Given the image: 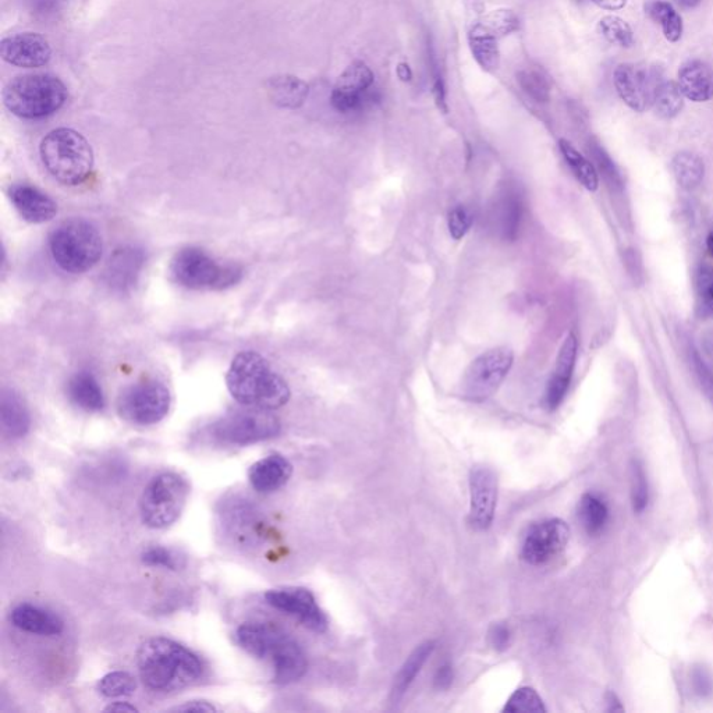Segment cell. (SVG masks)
I'll return each mask as SVG.
<instances>
[{
    "label": "cell",
    "instance_id": "obj_38",
    "mask_svg": "<svg viewBox=\"0 0 713 713\" xmlns=\"http://www.w3.org/2000/svg\"><path fill=\"white\" fill-rule=\"evenodd\" d=\"M481 24L485 30L498 39L520 30V19L510 9L492 10V12L485 14Z\"/></svg>",
    "mask_w": 713,
    "mask_h": 713
},
{
    "label": "cell",
    "instance_id": "obj_21",
    "mask_svg": "<svg viewBox=\"0 0 713 713\" xmlns=\"http://www.w3.org/2000/svg\"><path fill=\"white\" fill-rule=\"evenodd\" d=\"M10 622L17 629L35 636L55 637L65 630V623L56 613L33 603L17 605L10 612Z\"/></svg>",
    "mask_w": 713,
    "mask_h": 713
},
{
    "label": "cell",
    "instance_id": "obj_36",
    "mask_svg": "<svg viewBox=\"0 0 713 713\" xmlns=\"http://www.w3.org/2000/svg\"><path fill=\"white\" fill-rule=\"evenodd\" d=\"M684 95L675 81L663 80L656 88L652 108L662 119H673L683 111Z\"/></svg>",
    "mask_w": 713,
    "mask_h": 713
},
{
    "label": "cell",
    "instance_id": "obj_15",
    "mask_svg": "<svg viewBox=\"0 0 713 713\" xmlns=\"http://www.w3.org/2000/svg\"><path fill=\"white\" fill-rule=\"evenodd\" d=\"M265 601L272 608L293 616L315 633H325L329 622L311 591L301 587L278 588L266 592Z\"/></svg>",
    "mask_w": 713,
    "mask_h": 713
},
{
    "label": "cell",
    "instance_id": "obj_32",
    "mask_svg": "<svg viewBox=\"0 0 713 713\" xmlns=\"http://www.w3.org/2000/svg\"><path fill=\"white\" fill-rule=\"evenodd\" d=\"M672 172L676 182L684 190L691 191L700 186L705 175V165L701 156L694 152L683 151L679 152L673 158Z\"/></svg>",
    "mask_w": 713,
    "mask_h": 713
},
{
    "label": "cell",
    "instance_id": "obj_3",
    "mask_svg": "<svg viewBox=\"0 0 713 713\" xmlns=\"http://www.w3.org/2000/svg\"><path fill=\"white\" fill-rule=\"evenodd\" d=\"M39 155L53 179L65 186L83 184L94 170V151L83 134L67 127L42 138Z\"/></svg>",
    "mask_w": 713,
    "mask_h": 713
},
{
    "label": "cell",
    "instance_id": "obj_51",
    "mask_svg": "<svg viewBox=\"0 0 713 713\" xmlns=\"http://www.w3.org/2000/svg\"><path fill=\"white\" fill-rule=\"evenodd\" d=\"M591 2L601 9L610 10V12L622 10L627 5V0H591Z\"/></svg>",
    "mask_w": 713,
    "mask_h": 713
},
{
    "label": "cell",
    "instance_id": "obj_52",
    "mask_svg": "<svg viewBox=\"0 0 713 713\" xmlns=\"http://www.w3.org/2000/svg\"><path fill=\"white\" fill-rule=\"evenodd\" d=\"M396 74L403 83H410V81L413 80V70H411L407 62H400L399 65H397Z\"/></svg>",
    "mask_w": 713,
    "mask_h": 713
},
{
    "label": "cell",
    "instance_id": "obj_20",
    "mask_svg": "<svg viewBox=\"0 0 713 713\" xmlns=\"http://www.w3.org/2000/svg\"><path fill=\"white\" fill-rule=\"evenodd\" d=\"M577 358V339L570 333L560 347L556 367L548 383L545 393V406L549 411L558 409L563 403L567 390L570 388L571 378H573L574 367Z\"/></svg>",
    "mask_w": 713,
    "mask_h": 713
},
{
    "label": "cell",
    "instance_id": "obj_55",
    "mask_svg": "<svg viewBox=\"0 0 713 713\" xmlns=\"http://www.w3.org/2000/svg\"><path fill=\"white\" fill-rule=\"evenodd\" d=\"M673 2H675V5L680 7L681 10H691L700 6L702 0H673Z\"/></svg>",
    "mask_w": 713,
    "mask_h": 713
},
{
    "label": "cell",
    "instance_id": "obj_39",
    "mask_svg": "<svg viewBox=\"0 0 713 713\" xmlns=\"http://www.w3.org/2000/svg\"><path fill=\"white\" fill-rule=\"evenodd\" d=\"M98 693L105 698L129 697L137 688V681L130 673L112 672L98 681Z\"/></svg>",
    "mask_w": 713,
    "mask_h": 713
},
{
    "label": "cell",
    "instance_id": "obj_13",
    "mask_svg": "<svg viewBox=\"0 0 713 713\" xmlns=\"http://www.w3.org/2000/svg\"><path fill=\"white\" fill-rule=\"evenodd\" d=\"M375 74L363 60H354L340 74L331 94V104L340 113L361 111L374 99Z\"/></svg>",
    "mask_w": 713,
    "mask_h": 713
},
{
    "label": "cell",
    "instance_id": "obj_50",
    "mask_svg": "<svg viewBox=\"0 0 713 713\" xmlns=\"http://www.w3.org/2000/svg\"><path fill=\"white\" fill-rule=\"evenodd\" d=\"M172 711L176 712H218L219 709L215 707L212 702L205 700H191L184 702V704L179 705V707L173 708Z\"/></svg>",
    "mask_w": 713,
    "mask_h": 713
},
{
    "label": "cell",
    "instance_id": "obj_54",
    "mask_svg": "<svg viewBox=\"0 0 713 713\" xmlns=\"http://www.w3.org/2000/svg\"><path fill=\"white\" fill-rule=\"evenodd\" d=\"M694 681L695 683L700 684V686L697 687L698 693L704 694L705 691H711V680H708L707 677H705L704 672H698Z\"/></svg>",
    "mask_w": 713,
    "mask_h": 713
},
{
    "label": "cell",
    "instance_id": "obj_1",
    "mask_svg": "<svg viewBox=\"0 0 713 713\" xmlns=\"http://www.w3.org/2000/svg\"><path fill=\"white\" fill-rule=\"evenodd\" d=\"M137 668L144 686L161 694L195 686L205 673L200 656L166 637H152L141 644Z\"/></svg>",
    "mask_w": 713,
    "mask_h": 713
},
{
    "label": "cell",
    "instance_id": "obj_22",
    "mask_svg": "<svg viewBox=\"0 0 713 713\" xmlns=\"http://www.w3.org/2000/svg\"><path fill=\"white\" fill-rule=\"evenodd\" d=\"M292 474V463L286 457L271 454L251 466L248 470V480L255 491L272 493L285 487Z\"/></svg>",
    "mask_w": 713,
    "mask_h": 713
},
{
    "label": "cell",
    "instance_id": "obj_45",
    "mask_svg": "<svg viewBox=\"0 0 713 713\" xmlns=\"http://www.w3.org/2000/svg\"><path fill=\"white\" fill-rule=\"evenodd\" d=\"M502 222H503V232H505L506 237L516 236L517 229L520 226L521 218V204L520 200L516 197H507L506 200L502 202Z\"/></svg>",
    "mask_w": 713,
    "mask_h": 713
},
{
    "label": "cell",
    "instance_id": "obj_44",
    "mask_svg": "<svg viewBox=\"0 0 713 713\" xmlns=\"http://www.w3.org/2000/svg\"><path fill=\"white\" fill-rule=\"evenodd\" d=\"M473 222V215H471V212L468 211L466 207L459 205V207L453 208L448 218L450 236H452L454 240L463 239V237H466V234L470 232Z\"/></svg>",
    "mask_w": 713,
    "mask_h": 713
},
{
    "label": "cell",
    "instance_id": "obj_18",
    "mask_svg": "<svg viewBox=\"0 0 713 713\" xmlns=\"http://www.w3.org/2000/svg\"><path fill=\"white\" fill-rule=\"evenodd\" d=\"M237 645L257 659L275 661L290 636L272 623L253 622L241 624L234 634Z\"/></svg>",
    "mask_w": 713,
    "mask_h": 713
},
{
    "label": "cell",
    "instance_id": "obj_12",
    "mask_svg": "<svg viewBox=\"0 0 713 713\" xmlns=\"http://www.w3.org/2000/svg\"><path fill=\"white\" fill-rule=\"evenodd\" d=\"M662 81L663 73L658 67L647 69L633 63H622L613 74V83L620 99L638 113L652 108L656 88Z\"/></svg>",
    "mask_w": 713,
    "mask_h": 713
},
{
    "label": "cell",
    "instance_id": "obj_26",
    "mask_svg": "<svg viewBox=\"0 0 713 713\" xmlns=\"http://www.w3.org/2000/svg\"><path fill=\"white\" fill-rule=\"evenodd\" d=\"M269 99L283 109H299L310 95V85L296 76H276L266 81Z\"/></svg>",
    "mask_w": 713,
    "mask_h": 713
},
{
    "label": "cell",
    "instance_id": "obj_10",
    "mask_svg": "<svg viewBox=\"0 0 713 713\" xmlns=\"http://www.w3.org/2000/svg\"><path fill=\"white\" fill-rule=\"evenodd\" d=\"M219 526L233 544L257 548L266 537V521L260 507L243 496H230L218 509Z\"/></svg>",
    "mask_w": 713,
    "mask_h": 713
},
{
    "label": "cell",
    "instance_id": "obj_46",
    "mask_svg": "<svg viewBox=\"0 0 713 713\" xmlns=\"http://www.w3.org/2000/svg\"><path fill=\"white\" fill-rule=\"evenodd\" d=\"M590 152L594 156L595 162L598 163L599 169L602 170L603 175L612 180L617 186H622V180H620V175L617 173L615 165H613L612 159L606 154L601 145L592 141L590 144Z\"/></svg>",
    "mask_w": 713,
    "mask_h": 713
},
{
    "label": "cell",
    "instance_id": "obj_24",
    "mask_svg": "<svg viewBox=\"0 0 713 713\" xmlns=\"http://www.w3.org/2000/svg\"><path fill=\"white\" fill-rule=\"evenodd\" d=\"M67 396L78 409L98 413L105 409V396L94 374L80 371L67 383Z\"/></svg>",
    "mask_w": 713,
    "mask_h": 713
},
{
    "label": "cell",
    "instance_id": "obj_37",
    "mask_svg": "<svg viewBox=\"0 0 713 713\" xmlns=\"http://www.w3.org/2000/svg\"><path fill=\"white\" fill-rule=\"evenodd\" d=\"M598 30L606 41L612 45L620 46V48H631L636 42L633 28L627 21L617 16L602 17L598 24Z\"/></svg>",
    "mask_w": 713,
    "mask_h": 713
},
{
    "label": "cell",
    "instance_id": "obj_30",
    "mask_svg": "<svg viewBox=\"0 0 713 713\" xmlns=\"http://www.w3.org/2000/svg\"><path fill=\"white\" fill-rule=\"evenodd\" d=\"M467 38L468 46L478 66L487 73L498 72L500 67L498 38L485 30L481 23L471 27Z\"/></svg>",
    "mask_w": 713,
    "mask_h": 713
},
{
    "label": "cell",
    "instance_id": "obj_35",
    "mask_svg": "<svg viewBox=\"0 0 713 713\" xmlns=\"http://www.w3.org/2000/svg\"><path fill=\"white\" fill-rule=\"evenodd\" d=\"M608 507L601 498L594 493H585L578 506V517L585 531L590 535H597L608 521Z\"/></svg>",
    "mask_w": 713,
    "mask_h": 713
},
{
    "label": "cell",
    "instance_id": "obj_16",
    "mask_svg": "<svg viewBox=\"0 0 713 713\" xmlns=\"http://www.w3.org/2000/svg\"><path fill=\"white\" fill-rule=\"evenodd\" d=\"M498 505V478L491 468L475 466L470 473V521L475 530L487 531Z\"/></svg>",
    "mask_w": 713,
    "mask_h": 713
},
{
    "label": "cell",
    "instance_id": "obj_59",
    "mask_svg": "<svg viewBox=\"0 0 713 713\" xmlns=\"http://www.w3.org/2000/svg\"><path fill=\"white\" fill-rule=\"evenodd\" d=\"M576 2H583V0H576Z\"/></svg>",
    "mask_w": 713,
    "mask_h": 713
},
{
    "label": "cell",
    "instance_id": "obj_34",
    "mask_svg": "<svg viewBox=\"0 0 713 713\" xmlns=\"http://www.w3.org/2000/svg\"><path fill=\"white\" fill-rule=\"evenodd\" d=\"M517 83L532 101L548 104L551 101L552 81L548 74L539 67H527L517 73Z\"/></svg>",
    "mask_w": 713,
    "mask_h": 713
},
{
    "label": "cell",
    "instance_id": "obj_28",
    "mask_svg": "<svg viewBox=\"0 0 713 713\" xmlns=\"http://www.w3.org/2000/svg\"><path fill=\"white\" fill-rule=\"evenodd\" d=\"M143 262V254L134 248H123V250L116 251L109 261L108 269H106L109 285L120 290L133 286Z\"/></svg>",
    "mask_w": 713,
    "mask_h": 713
},
{
    "label": "cell",
    "instance_id": "obj_4",
    "mask_svg": "<svg viewBox=\"0 0 713 713\" xmlns=\"http://www.w3.org/2000/svg\"><path fill=\"white\" fill-rule=\"evenodd\" d=\"M3 104L21 119L38 120L63 108L69 90L53 74H26L10 81L2 92Z\"/></svg>",
    "mask_w": 713,
    "mask_h": 713
},
{
    "label": "cell",
    "instance_id": "obj_53",
    "mask_svg": "<svg viewBox=\"0 0 713 713\" xmlns=\"http://www.w3.org/2000/svg\"><path fill=\"white\" fill-rule=\"evenodd\" d=\"M106 712H138V709L134 705H130L129 702H113V704L108 705L105 708Z\"/></svg>",
    "mask_w": 713,
    "mask_h": 713
},
{
    "label": "cell",
    "instance_id": "obj_2",
    "mask_svg": "<svg viewBox=\"0 0 713 713\" xmlns=\"http://www.w3.org/2000/svg\"><path fill=\"white\" fill-rule=\"evenodd\" d=\"M226 385L236 402L253 409L278 410L292 396L285 379L255 351H243L233 358Z\"/></svg>",
    "mask_w": 713,
    "mask_h": 713
},
{
    "label": "cell",
    "instance_id": "obj_47",
    "mask_svg": "<svg viewBox=\"0 0 713 713\" xmlns=\"http://www.w3.org/2000/svg\"><path fill=\"white\" fill-rule=\"evenodd\" d=\"M489 642L495 651L503 652L512 644V631L506 623L492 624L488 633Z\"/></svg>",
    "mask_w": 713,
    "mask_h": 713
},
{
    "label": "cell",
    "instance_id": "obj_42",
    "mask_svg": "<svg viewBox=\"0 0 713 713\" xmlns=\"http://www.w3.org/2000/svg\"><path fill=\"white\" fill-rule=\"evenodd\" d=\"M428 63L429 70H431L432 78V97L436 104V108L442 113L449 112L448 105V91H446V81L443 77L441 66H439L438 59L435 58L434 48L428 42Z\"/></svg>",
    "mask_w": 713,
    "mask_h": 713
},
{
    "label": "cell",
    "instance_id": "obj_17",
    "mask_svg": "<svg viewBox=\"0 0 713 713\" xmlns=\"http://www.w3.org/2000/svg\"><path fill=\"white\" fill-rule=\"evenodd\" d=\"M0 55L9 65L21 69H39L51 62L52 46L44 35L19 33L2 39Z\"/></svg>",
    "mask_w": 713,
    "mask_h": 713
},
{
    "label": "cell",
    "instance_id": "obj_31",
    "mask_svg": "<svg viewBox=\"0 0 713 713\" xmlns=\"http://www.w3.org/2000/svg\"><path fill=\"white\" fill-rule=\"evenodd\" d=\"M645 14L661 26L663 35L670 42H679L683 37V19L672 3L666 0H649L644 6Z\"/></svg>",
    "mask_w": 713,
    "mask_h": 713
},
{
    "label": "cell",
    "instance_id": "obj_14",
    "mask_svg": "<svg viewBox=\"0 0 713 713\" xmlns=\"http://www.w3.org/2000/svg\"><path fill=\"white\" fill-rule=\"evenodd\" d=\"M570 539V528L566 521L549 519L528 528L521 546L524 562L539 566L551 562L566 549Z\"/></svg>",
    "mask_w": 713,
    "mask_h": 713
},
{
    "label": "cell",
    "instance_id": "obj_27",
    "mask_svg": "<svg viewBox=\"0 0 713 713\" xmlns=\"http://www.w3.org/2000/svg\"><path fill=\"white\" fill-rule=\"evenodd\" d=\"M273 663V681L280 686L303 679L308 662L299 642L290 638Z\"/></svg>",
    "mask_w": 713,
    "mask_h": 713
},
{
    "label": "cell",
    "instance_id": "obj_58",
    "mask_svg": "<svg viewBox=\"0 0 713 713\" xmlns=\"http://www.w3.org/2000/svg\"><path fill=\"white\" fill-rule=\"evenodd\" d=\"M707 293H708L709 300H711L713 303V283H711V285H709Z\"/></svg>",
    "mask_w": 713,
    "mask_h": 713
},
{
    "label": "cell",
    "instance_id": "obj_6",
    "mask_svg": "<svg viewBox=\"0 0 713 713\" xmlns=\"http://www.w3.org/2000/svg\"><path fill=\"white\" fill-rule=\"evenodd\" d=\"M173 279L193 290H222L240 282L241 269L237 265L221 264L207 251L197 247L180 250L170 264Z\"/></svg>",
    "mask_w": 713,
    "mask_h": 713
},
{
    "label": "cell",
    "instance_id": "obj_25",
    "mask_svg": "<svg viewBox=\"0 0 713 713\" xmlns=\"http://www.w3.org/2000/svg\"><path fill=\"white\" fill-rule=\"evenodd\" d=\"M0 421L7 438L21 439L31 428V415L26 402L14 390H3Z\"/></svg>",
    "mask_w": 713,
    "mask_h": 713
},
{
    "label": "cell",
    "instance_id": "obj_48",
    "mask_svg": "<svg viewBox=\"0 0 713 713\" xmlns=\"http://www.w3.org/2000/svg\"><path fill=\"white\" fill-rule=\"evenodd\" d=\"M693 361L695 372H697L698 381L701 383V388L704 390L705 395L711 400L713 404V375L711 370L704 363V360L700 357L697 351H693Z\"/></svg>",
    "mask_w": 713,
    "mask_h": 713
},
{
    "label": "cell",
    "instance_id": "obj_40",
    "mask_svg": "<svg viewBox=\"0 0 713 713\" xmlns=\"http://www.w3.org/2000/svg\"><path fill=\"white\" fill-rule=\"evenodd\" d=\"M141 560L147 566L162 567V569L170 571L182 570L186 566V560L180 553L165 548V546H151V548L145 549Z\"/></svg>",
    "mask_w": 713,
    "mask_h": 713
},
{
    "label": "cell",
    "instance_id": "obj_23",
    "mask_svg": "<svg viewBox=\"0 0 713 713\" xmlns=\"http://www.w3.org/2000/svg\"><path fill=\"white\" fill-rule=\"evenodd\" d=\"M677 84H679L684 98L697 102V104L711 101L713 98V67L702 60H690L680 67Z\"/></svg>",
    "mask_w": 713,
    "mask_h": 713
},
{
    "label": "cell",
    "instance_id": "obj_11",
    "mask_svg": "<svg viewBox=\"0 0 713 713\" xmlns=\"http://www.w3.org/2000/svg\"><path fill=\"white\" fill-rule=\"evenodd\" d=\"M172 396L165 383L144 379L123 390L117 409L124 420L136 425H154L168 415Z\"/></svg>",
    "mask_w": 713,
    "mask_h": 713
},
{
    "label": "cell",
    "instance_id": "obj_41",
    "mask_svg": "<svg viewBox=\"0 0 713 713\" xmlns=\"http://www.w3.org/2000/svg\"><path fill=\"white\" fill-rule=\"evenodd\" d=\"M503 712H531L539 713L546 712L544 701L539 697L537 691L531 687H521L514 691L512 697L507 700Z\"/></svg>",
    "mask_w": 713,
    "mask_h": 713
},
{
    "label": "cell",
    "instance_id": "obj_8",
    "mask_svg": "<svg viewBox=\"0 0 713 713\" xmlns=\"http://www.w3.org/2000/svg\"><path fill=\"white\" fill-rule=\"evenodd\" d=\"M280 432V421L271 410L253 409L232 411L219 418L211 427V435L223 445L247 446L268 441Z\"/></svg>",
    "mask_w": 713,
    "mask_h": 713
},
{
    "label": "cell",
    "instance_id": "obj_33",
    "mask_svg": "<svg viewBox=\"0 0 713 713\" xmlns=\"http://www.w3.org/2000/svg\"><path fill=\"white\" fill-rule=\"evenodd\" d=\"M560 152L564 161L570 166L571 172L577 177L581 186L588 191H597L599 187L598 172L595 166L574 145L567 140L559 141Z\"/></svg>",
    "mask_w": 713,
    "mask_h": 713
},
{
    "label": "cell",
    "instance_id": "obj_9",
    "mask_svg": "<svg viewBox=\"0 0 713 713\" xmlns=\"http://www.w3.org/2000/svg\"><path fill=\"white\" fill-rule=\"evenodd\" d=\"M514 363L513 351L496 347L482 353L468 365L461 381V396L468 402L482 403L498 392Z\"/></svg>",
    "mask_w": 713,
    "mask_h": 713
},
{
    "label": "cell",
    "instance_id": "obj_29",
    "mask_svg": "<svg viewBox=\"0 0 713 713\" xmlns=\"http://www.w3.org/2000/svg\"><path fill=\"white\" fill-rule=\"evenodd\" d=\"M434 651V641L424 642L414 649L413 654L404 662L402 669L399 670L395 681H393L392 691H390L392 704H399L403 700L404 695L410 690L411 684L414 683L415 677L420 675L422 668Z\"/></svg>",
    "mask_w": 713,
    "mask_h": 713
},
{
    "label": "cell",
    "instance_id": "obj_7",
    "mask_svg": "<svg viewBox=\"0 0 713 713\" xmlns=\"http://www.w3.org/2000/svg\"><path fill=\"white\" fill-rule=\"evenodd\" d=\"M190 487L182 475L162 473L152 478L140 499L141 520L152 530L175 524L187 505Z\"/></svg>",
    "mask_w": 713,
    "mask_h": 713
},
{
    "label": "cell",
    "instance_id": "obj_43",
    "mask_svg": "<svg viewBox=\"0 0 713 713\" xmlns=\"http://www.w3.org/2000/svg\"><path fill=\"white\" fill-rule=\"evenodd\" d=\"M631 500H633L634 512H644L648 505V482L644 468L638 461H634L631 468Z\"/></svg>",
    "mask_w": 713,
    "mask_h": 713
},
{
    "label": "cell",
    "instance_id": "obj_57",
    "mask_svg": "<svg viewBox=\"0 0 713 713\" xmlns=\"http://www.w3.org/2000/svg\"><path fill=\"white\" fill-rule=\"evenodd\" d=\"M707 248H708L709 254H711L713 257V232L709 233V236L707 239Z\"/></svg>",
    "mask_w": 713,
    "mask_h": 713
},
{
    "label": "cell",
    "instance_id": "obj_5",
    "mask_svg": "<svg viewBox=\"0 0 713 713\" xmlns=\"http://www.w3.org/2000/svg\"><path fill=\"white\" fill-rule=\"evenodd\" d=\"M49 248L53 261L65 272L84 273L101 261L104 241L97 227L85 219L60 223L51 234Z\"/></svg>",
    "mask_w": 713,
    "mask_h": 713
},
{
    "label": "cell",
    "instance_id": "obj_56",
    "mask_svg": "<svg viewBox=\"0 0 713 713\" xmlns=\"http://www.w3.org/2000/svg\"><path fill=\"white\" fill-rule=\"evenodd\" d=\"M608 704L610 712L623 711L622 704H620V701L617 700L616 694H608Z\"/></svg>",
    "mask_w": 713,
    "mask_h": 713
},
{
    "label": "cell",
    "instance_id": "obj_19",
    "mask_svg": "<svg viewBox=\"0 0 713 713\" xmlns=\"http://www.w3.org/2000/svg\"><path fill=\"white\" fill-rule=\"evenodd\" d=\"M10 201L21 218L30 223L52 221L58 214V205L44 191L31 184H14L9 190Z\"/></svg>",
    "mask_w": 713,
    "mask_h": 713
},
{
    "label": "cell",
    "instance_id": "obj_49",
    "mask_svg": "<svg viewBox=\"0 0 713 713\" xmlns=\"http://www.w3.org/2000/svg\"><path fill=\"white\" fill-rule=\"evenodd\" d=\"M454 679L453 668L449 662L442 663L436 670L434 677V686L436 690L446 691L452 686Z\"/></svg>",
    "mask_w": 713,
    "mask_h": 713
}]
</instances>
